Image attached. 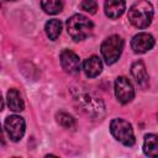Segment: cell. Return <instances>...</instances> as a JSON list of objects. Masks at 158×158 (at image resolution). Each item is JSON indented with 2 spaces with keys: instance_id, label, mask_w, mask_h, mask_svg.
Here are the masks:
<instances>
[{
  "instance_id": "6da1fadb",
  "label": "cell",
  "mask_w": 158,
  "mask_h": 158,
  "mask_svg": "<svg viewBox=\"0 0 158 158\" xmlns=\"http://www.w3.org/2000/svg\"><path fill=\"white\" fill-rule=\"evenodd\" d=\"M70 94H72L74 101L88 115L96 117V118H100L105 115L104 101L99 96H96L93 91L88 90L86 88L79 86V85H72L70 86Z\"/></svg>"
},
{
  "instance_id": "7a4b0ae2",
  "label": "cell",
  "mask_w": 158,
  "mask_h": 158,
  "mask_svg": "<svg viewBox=\"0 0 158 158\" xmlns=\"http://www.w3.org/2000/svg\"><path fill=\"white\" fill-rule=\"evenodd\" d=\"M153 6L147 0H138L128 9V21L137 28H146L153 19Z\"/></svg>"
},
{
  "instance_id": "3957f363",
  "label": "cell",
  "mask_w": 158,
  "mask_h": 158,
  "mask_svg": "<svg viewBox=\"0 0 158 158\" xmlns=\"http://www.w3.org/2000/svg\"><path fill=\"white\" fill-rule=\"evenodd\" d=\"M67 32L74 41H83L85 40L94 30V23L86 16L75 14L67 20Z\"/></svg>"
},
{
  "instance_id": "277c9868",
  "label": "cell",
  "mask_w": 158,
  "mask_h": 158,
  "mask_svg": "<svg viewBox=\"0 0 158 158\" xmlns=\"http://www.w3.org/2000/svg\"><path fill=\"white\" fill-rule=\"evenodd\" d=\"M110 131L111 135L123 146L131 147L136 142L131 123L123 118H114L110 123Z\"/></svg>"
},
{
  "instance_id": "5b68a950",
  "label": "cell",
  "mask_w": 158,
  "mask_h": 158,
  "mask_svg": "<svg viewBox=\"0 0 158 158\" xmlns=\"http://www.w3.org/2000/svg\"><path fill=\"white\" fill-rule=\"evenodd\" d=\"M123 49V40L118 35L107 37L101 44V54L106 64H114L121 56Z\"/></svg>"
},
{
  "instance_id": "8992f818",
  "label": "cell",
  "mask_w": 158,
  "mask_h": 158,
  "mask_svg": "<svg viewBox=\"0 0 158 158\" xmlns=\"http://www.w3.org/2000/svg\"><path fill=\"white\" fill-rule=\"evenodd\" d=\"M4 127H5V131L7 132L9 137L12 141L17 142L25 135L26 123H25V120L21 116L11 115V116H7L6 117V120L4 122Z\"/></svg>"
},
{
  "instance_id": "52a82bcc",
  "label": "cell",
  "mask_w": 158,
  "mask_h": 158,
  "mask_svg": "<svg viewBox=\"0 0 158 158\" xmlns=\"http://www.w3.org/2000/svg\"><path fill=\"white\" fill-rule=\"evenodd\" d=\"M115 95L121 104L130 102L135 96V89L126 77H117L115 80Z\"/></svg>"
},
{
  "instance_id": "ba28073f",
  "label": "cell",
  "mask_w": 158,
  "mask_h": 158,
  "mask_svg": "<svg viewBox=\"0 0 158 158\" xmlns=\"http://www.w3.org/2000/svg\"><path fill=\"white\" fill-rule=\"evenodd\" d=\"M59 59H60V65L64 69V72H67L69 74H75V73L79 72V69H80V59L73 51L64 49L60 53Z\"/></svg>"
},
{
  "instance_id": "9c48e42d",
  "label": "cell",
  "mask_w": 158,
  "mask_h": 158,
  "mask_svg": "<svg viewBox=\"0 0 158 158\" xmlns=\"http://www.w3.org/2000/svg\"><path fill=\"white\" fill-rule=\"evenodd\" d=\"M154 46V38L147 32H141L133 36L131 41V47L136 53H146Z\"/></svg>"
},
{
  "instance_id": "30bf717a",
  "label": "cell",
  "mask_w": 158,
  "mask_h": 158,
  "mask_svg": "<svg viewBox=\"0 0 158 158\" xmlns=\"http://www.w3.org/2000/svg\"><path fill=\"white\" fill-rule=\"evenodd\" d=\"M131 73L132 77L135 79V81L137 83V85L141 89H146L148 86V73H147V68L143 63V60H137L132 64L131 67Z\"/></svg>"
},
{
  "instance_id": "8fae6325",
  "label": "cell",
  "mask_w": 158,
  "mask_h": 158,
  "mask_svg": "<svg viewBox=\"0 0 158 158\" xmlns=\"http://www.w3.org/2000/svg\"><path fill=\"white\" fill-rule=\"evenodd\" d=\"M104 10L109 19L116 20L120 16H122V14L125 12L126 2L125 0H105Z\"/></svg>"
},
{
  "instance_id": "7c38bea8",
  "label": "cell",
  "mask_w": 158,
  "mask_h": 158,
  "mask_svg": "<svg viewBox=\"0 0 158 158\" xmlns=\"http://www.w3.org/2000/svg\"><path fill=\"white\" fill-rule=\"evenodd\" d=\"M83 70L88 78H95L98 77L102 70V62L99 57L91 56L83 63Z\"/></svg>"
},
{
  "instance_id": "4fadbf2b",
  "label": "cell",
  "mask_w": 158,
  "mask_h": 158,
  "mask_svg": "<svg viewBox=\"0 0 158 158\" xmlns=\"http://www.w3.org/2000/svg\"><path fill=\"white\" fill-rule=\"evenodd\" d=\"M143 152L148 157H158V135L148 133L144 136Z\"/></svg>"
},
{
  "instance_id": "5bb4252c",
  "label": "cell",
  "mask_w": 158,
  "mask_h": 158,
  "mask_svg": "<svg viewBox=\"0 0 158 158\" xmlns=\"http://www.w3.org/2000/svg\"><path fill=\"white\" fill-rule=\"evenodd\" d=\"M6 101H7V106L10 110L12 111H22L25 109V104L23 100L20 95V93L16 89H10L6 94Z\"/></svg>"
},
{
  "instance_id": "9a60e30c",
  "label": "cell",
  "mask_w": 158,
  "mask_h": 158,
  "mask_svg": "<svg viewBox=\"0 0 158 158\" xmlns=\"http://www.w3.org/2000/svg\"><path fill=\"white\" fill-rule=\"evenodd\" d=\"M44 30H46L47 37H48L49 40H52V41H56V40L59 37L60 32H62V22H60L59 20H57V19L49 20V21L46 23Z\"/></svg>"
},
{
  "instance_id": "2e32d148",
  "label": "cell",
  "mask_w": 158,
  "mask_h": 158,
  "mask_svg": "<svg viewBox=\"0 0 158 158\" xmlns=\"http://www.w3.org/2000/svg\"><path fill=\"white\" fill-rule=\"evenodd\" d=\"M41 6L46 14L56 15L63 9V0H41Z\"/></svg>"
},
{
  "instance_id": "e0dca14e",
  "label": "cell",
  "mask_w": 158,
  "mask_h": 158,
  "mask_svg": "<svg viewBox=\"0 0 158 158\" xmlns=\"http://www.w3.org/2000/svg\"><path fill=\"white\" fill-rule=\"evenodd\" d=\"M56 120H57V122H58L62 127H64V128L74 130V128L77 127V121H75V118H74L70 114H68V112H64V111L57 112Z\"/></svg>"
},
{
  "instance_id": "ac0fdd59",
  "label": "cell",
  "mask_w": 158,
  "mask_h": 158,
  "mask_svg": "<svg viewBox=\"0 0 158 158\" xmlns=\"http://www.w3.org/2000/svg\"><path fill=\"white\" fill-rule=\"evenodd\" d=\"M80 9L84 10L85 12H89L91 15H94L98 10V4L95 0H83L80 4Z\"/></svg>"
},
{
  "instance_id": "d6986e66",
  "label": "cell",
  "mask_w": 158,
  "mask_h": 158,
  "mask_svg": "<svg viewBox=\"0 0 158 158\" xmlns=\"http://www.w3.org/2000/svg\"><path fill=\"white\" fill-rule=\"evenodd\" d=\"M6 1H14V0H6Z\"/></svg>"
},
{
  "instance_id": "ffe728a7",
  "label": "cell",
  "mask_w": 158,
  "mask_h": 158,
  "mask_svg": "<svg viewBox=\"0 0 158 158\" xmlns=\"http://www.w3.org/2000/svg\"><path fill=\"white\" fill-rule=\"evenodd\" d=\"M157 120H158V115H157Z\"/></svg>"
}]
</instances>
